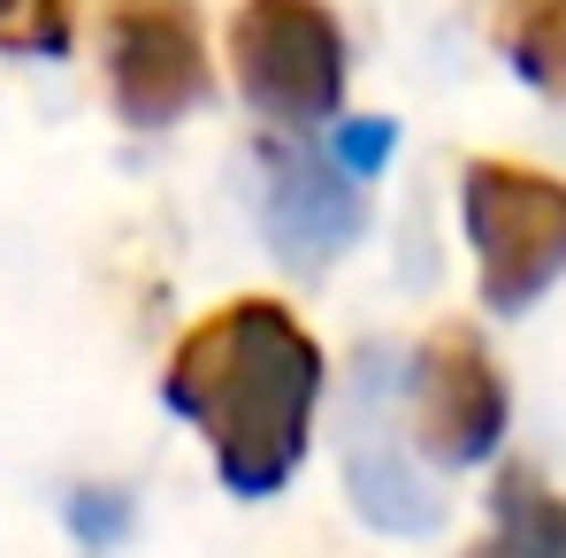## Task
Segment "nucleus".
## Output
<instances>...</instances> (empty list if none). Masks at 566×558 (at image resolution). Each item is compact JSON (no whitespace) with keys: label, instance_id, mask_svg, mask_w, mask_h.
Segmentation results:
<instances>
[{"label":"nucleus","instance_id":"obj_1","mask_svg":"<svg viewBox=\"0 0 566 558\" xmlns=\"http://www.w3.org/2000/svg\"><path fill=\"white\" fill-rule=\"evenodd\" d=\"M161 390L207 436L238 497H276L314 444L322 345L283 298H230L177 337Z\"/></svg>","mask_w":566,"mask_h":558},{"label":"nucleus","instance_id":"obj_2","mask_svg":"<svg viewBox=\"0 0 566 558\" xmlns=\"http://www.w3.org/2000/svg\"><path fill=\"white\" fill-rule=\"evenodd\" d=\"M468 238L482 298L497 314H528L566 269V185L521 161H468Z\"/></svg>","mask_w":566,"mask_h":558},{"label":"nucleus","instance_id":"obj_3","mask_svg":"<svg viewBox=\"0 0 566 558\" xmlns=\"http://www.w3.org/2000/svg\"><path fill=\"white\" fill-rule=\"evenodd\" d=\"M230 70L283 130L329 123L345 99V31L322 0H245L230 15Z\"/></svg>","mask_w":566,"mask_h":558},{"label":"nucleus","instance_id":"obj_4","mask_svg":"<svg viewBox=\"0 0 566 558\" xmlns=\"http://www.w3.org/2000/svg\"><path fill=\"white\" fill-rule=\"evenodd\" d=\"M413 444L437 466H482L505 436V375L482 352L468 322H444L413 345V360L398 375Z\"/></svg>","mask_w":566,"mask_h":558},{"label":"nucleus","instance_id":"obj_5","mask_svg":"<svg viewBox=\"0 0 566 558\" xmlns=\"http://www.w3.org/2000/svg\"><path fill=\"white\" fill-rule=\"evenodd\" d=\"M107 93L123 123L169 130L207 99V46L185 0H115L107 8Z\"/></svg>","mask_w":566,"mask_h":558},{"label":"nucleus","instance_id":"obj_6","mask_svg":"<svg viewBox=\"0 0 566 558\" xmlns=\"http://www.w3.org/2000/svg\"><path fill=\"white\" fill-rule=\"evenodd\" d=\"M261 222H269V245L291 269H329L360 238L368 207L337 161H314L298 146H269L261 154Z\"/></svg>","mask_w":566,"mask_h":558},{"label":"nucleus","instance_id":"obj_7","mask_svg":"<svg viewBox=\"0 0 566 558\" xmlns=\"http://www.w3.org/2000/svg\"><path fill=\"white\" fill-rule=\"evenodd\" d=\"M382 382H390V375H376V360H368V368H360V398H353V429H345V489H353L360 520H376L390 536H429V528L444 520V489L421 482L413 466L398 460Z\"/></svg>","mask_w":566,"mask_h":558},{"label":"nucleus","instance_id":"obj_8","mask_svg":"<svg viewBox=\"0 0 566 558\" xmlns=\"http://www.w3.org/2000/svg\"><path fill=\"white\" fill-rule=\"evenodd\" d=\"M490 39L536 93L566 107V0H490Z\"/></svg>","mask_w":566,"mask_h":558},{"label":"nucleus","instance_id":"obj_9","mask_svg":"<svg viewBox=\"0 0 566 558\" xmlns=\"http://www.w3.org/2000/svg\"><path fill=\"white\" fill-rule=\"evenodd\" d=\"M468 558H566V497H552L536 474L513 466L497 482V528Z\"/></svg>","mask_w":566,"mask_h":558},{"label":"nucleus","instance_id":"obj_10","mask_svg":"<svg viewBox=\"0 0 566 558\" xmlns=\"http://www.w3.org/2000/svg\"><path fill=\"white\" fill-rule=\"evenodd\" d=\"M0 46L62 54L70 46V0H0Z\"/></svg>","mask_w":566,"mask_h":558},{"label":"nucleus","instance_id":"obj_11","mask_svg":"<svg viewBox=\"0 0 566 558\" xmlns=\"http://www.w3.org/2000/svg\"><path fill=\"white\" fill-rule=\"evenodd\" d=\"M390 146H398V123H382V115L376 123H337V130H329V161H337L353 185L376 177L382 161H390Z\"/></svg>","mask_w":566,"mask_h":558},{"label":"nucleus","instance_id":"obj_12","mask_svg":"<svg viewBox=\"0 0 566 558\" xmlns=\"http://www.w3.org/2000/svg\"><path fill=\"white\" fill-rule=\"evenodd\" d=\"M70 520L85 528V544H107V536L130 520V505H123V497H99V489H77V497H70Z\"/></svg>","mask_w":566,"mask_h":558}]
</instances>
